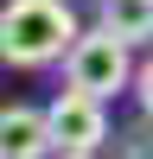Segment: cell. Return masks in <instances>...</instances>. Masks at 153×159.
I'll list each match as a JSON object with an SVG mask.
<instances>
[{
    "mask_svg": "<svg viewBox=\"0 0 153 159\" xmlns=\"http://www.w3.org/2000/svg\"><path fill=\"white\" fill-rule=\"evenodd\" d=\"M83 38L70 0H7L0 7V57L13 70H45V64L70 57V45Z\"/></svg>",
    "mask_w": 153,
    "mask_h": 159,
    "instance_id": "obj_1",
    "label": "cell"
},
{
    "mask_svg": "<svg viewBox=\"0 0 153 159\" xmlns=\"http://www.w3.org/2000/svg\"><path fill=\"white\" fill-rule=\"evenodd\" d=\"M134 45L128 38H115L109 25H89L83 38L70 45V57H64V83L83 89V96H121V89H134Z\"/></svg>",
    "mask_w": 153,
    "mask_h": 159,
    "instance_id": "obj_2",
    "label": "cell"
},
{
    "mask_svg": "<svg viewBox=\"0 0 153 159\" xmlns=\"http://www.w3.org/2000/svg\"><path fill=\"white\" fill-rule=\"evenodd\" d=\"M51 134H58V153H102L109 147V102L64 89L51 102Z\"/></svg>",
    "mask_w": 153,
    "mask_h": 159,
    "instance_id": "obj_3",
    "label": "cell"
},
{
    "mask_svg": "<svg viewBox=\"0 0 153 159\" xmlns=\"http://www.w3.org/2000/svg\"><path fill=\"white\" fill-rule=\"evenodd\" d=\"M58 153V134H51V108H32V102H7L0 115V159H51Z\"/></svg>",
    "mask_w": 153,
    "mask_h": 159,
    "instance_id": "obj_4",
    "label": "cell"
},
{
    "mask_svg": "<svg viewBox=\"0 0 153 159\" xmlns=\"http://www.w3.org/2000/svg\"><path fill=\"white\" fill-rule=\"evenodd\" d=\"M96 25L128 45H153V0H96Z\"/></svg>",
    "mask_w": 153,
    "mask_h": 159,
    "instance_id": "obj_5",
    "label": "cell"
},
{
    "mask_svg": "<svg viewBox=\"0 0 153 159\" xmlns=\"http://www.w3.org/2000/svg\"><path fill=\"white\" fill-rule=\"evenodd\" d=\"M134 102H140V115L153 121V51L140 57V70H134Z\"/></svg>",
    "mask_w": 153,
    "mask_h": 159,
    "instance_id": "obj_6",
    "label": "cell"
},
{
    "mask_svg": "<svg viewBox=\"0 0 153 159\" xmlns=\"http://www.w3.org/2000/svg\"><path fill=\"white\" fill-rule=\"evenodd\" d=\"M64 159H96V153H64Z\"/></svg>",
    "mask_w": 153,
    "mask_h": 159,
    "instance_id": "obj_7",
    "label": "cell"
}]
</instances>
